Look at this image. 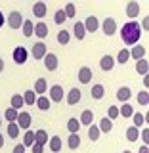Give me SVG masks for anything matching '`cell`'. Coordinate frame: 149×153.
<instances>
[{
  "mask_svg": "<svg viewBox=\"0 0 149 153\" xmlns=\"http://www.w3.org/2000/svg\"><path fill=\"white\" fill-rule=\"evenodd\" d=\"M46 54H48V46L44 44V42L33 44V59H44Z\"/></svg>",
  "mask_w": 149,
  "mask_h": 153,
  "instance_id": "5",
  "label": "cell"
},
{
  "mask_svg": "<svg viewBox=\"0 0 149 153\" xmlns=\"http://www.w3.org/2000/svg\"><path fill=\"white\" fill-rule=\"evenodd\" d=\"M99 67H102V69L103 71H111L113 69V67H115V57L113 56H103L102 57V61H99Z\"/></svg>",
  "mask_w": 149,
  "mask_h": 153,
  "instance_id": "15",
  "label": "cell"
},
{
  "mask_svg": "<svg viewBox=\"0 0 149 153\" xmlns=\"http://www.w3.org/2000/svg\"><path fill=\"white\" fill-rule=\"evenodd\" d=\"M136 71H138V75H143V76H147L149 73V61L143 57V59H138L136 61Z\"/></svg>",
  "mask_w": 149,
  "mask_h": 153,
  "instance_id": "17",
  "label": "cell"
},
{
  "mask_svg": "<svg viewBox=\"0 0 149 153\" xmlns=\"http://www.w3.org/2000/svg\"><path fill=\"white\" fill-rule=\"evenodd\" d=\"M142 33H143V31H142L140 23L128 21V23H124L122 29H121V38H122L124 44H138V42H140Z\"/></svg>",
  "mask_w": 149,
  "mask_h": 153,
  "instance_id": "1",
  "label": "cell"
},
{
  "mask_svg": "<svg viewBox=\"0 0 149 153\" xmlns=\"http://www.w3.org/2000/svg\"><path fill=\"white\" fill-rule=\"evenodd\" d=\"M130 57H134V59H143L145 57V46H132L130 50Z\"/></svg>",
  "mask_w": 149,
  "mask_h": 153,
  "instance_id": "19",
  "label": "cell"
},
{
  "mask_svg": "<svg viewBox=\"0 0 149 153\" xmlns=\"http://www.w3.org/2000/svg\"><path fill=\"white\" fill-rule=\"evenodd\" d=\"M8 25L12 27V29H19L23 25V16H21V12H12L8 16Z\"/></svg>",
  "mask_w": 149,
  "mask_h": 153,
  "instance_id": "6",
  "label": "cell"
},
{
  "mask_svg": "<svg viewBox=\"0 0 149 153\" xmlns=\"http://www.w3.org/2000/svg\"><path fill=\"white\" fill-rule=\"evenodd\" d=\"M99 132H111L113 130V121H109L107 117H103L102 121H99Z\"/></svg>",
  "mask_w": 149,
  "mask_h": 153,
  "instance_id": "32",
  "label": "cell"
},
{
  "mask_svg": "<svg viewBox=\"0 0 149 153\" xmlns=\"http://www.w3.org/2000/svg\"><path fill=\"white\" fill-rule=\"evenodd\" d=\"M138 153H149V147L143 146V147H140V151H138Z\"/></svg>",
  "mask_w": 149,
  "mask_h": 153,
  "instance_id": "49",
  "label": "cell"
},
{
  "mask_svg": "<svg viewBox=\"0 0 149 153\" xmlns=\"http://www.w3.org/2000/svg\"><path fill=\"white\" fill-rule=\"evenodd\" d=\"M23 102H25V105L36 103V94H35V90H25V92H23Z\"/></svg>",
  "mask_w": 149,
  "mask_h": 153,
  "instance_id": "29",
  "label": "cell"
},
{
  "mask_svg": "<svg viewBox=\"0 0 149 153\" xmlns=\"http://www.w3.org/2000/svg\"><path fill=\"white\" fill-rule=\"evenodd\" d=\"M33 153H44V146H40V143H33Z\"/></svg>",
  "mask_w": 149,
  "mask_h": 153,
  "instance_id": "45",
  "label": "cell"
},
{
  "mask_svg": "<svg viewBox=\"0 0 149 153\" xmlns=\"http://www.w3.org/2000/svg\"><path fill=\"white\" fill-rule=\"evenodd\" d=\"M16 123H17L19 128H23V130H29V128H31V123H33V117H31L27 111H21V113H17Z\"/></svg>",
  "mask_w": 149,
  "mask_h": 153,
  "instance_id": "3",
  "label": "cell"
},
{
  "mask_svg": "<svg viewBox=\"0 0 149 153\" xmlns=\"http://www.w3.org/2000/svg\"><path fill=\"white\" fill-rule=\"evenodd\" d=\"M99 134H102V132H99V128H98V124H90V126H88V136H90V140H92V142H98L99 140Z\"/></svg>",
  "mask_w": 149,
  "mask_h": 153,
  "instance_id": "31",
  "label": "cell"
},
{
  "mask_svg": "<svg viewBox=\"0 0 149 153\" xmlns=\"http://www.w3.org/2000/svg\"><path fill=\"white\" fill-rule=\"evenodd\" d=\"M21 29H23V35H25L27 38L35 35V25H33V21H31V19H23V25H21Z\"/></svg>",
  "mask_w": 149,
  "mask_h": 153,
  "instance_id": "21",
  "label": "cell"
},
{
  "mask_svg": "<svg viewBox=\"0 0 149 153\" xmlns=\"http://www.w3.org/2000/svg\"><path fill=\"white\" fill-rule=\"evenodd\" d=\"M126 16L130 17V19H134V17L140 16V4L134 2V0H132V2H128V4H126Z\"/></svg>",
  "mask_w": 149,
  "mask_h": 153,
  "instance_id": "13",
  "label": "cell"
},
{
  "mask_svg": "<svg viewBox=\"0 0 149 153\" xmlns=\"http://www.w3.org/2000/svg\"><path fill=\"white\" fill-rule=\"evenodd\" d=\"M69 40H71V35H69V31H59V33H57V42H59L61 46H65Z\"/></svg>",
  "mask_w": 149,
  "mask_h": 153,
  "instance_id": "39",
  "label": "cell"
},
{
  "mask_svg": "<svg viewBox=\"0 0 149 153\" xmlns=\"http://www.w3.org/2000/svg\"><path fill=\"white\" fill-rule=\"evenodd\" d=\"M57 65H59V61H57V56L52 54V52H48V54L44 56V67L48 71H56Z\"/></svg>",
  "mask_w": 149,
  "mask_h": 153,
  "instance_id": "7",
  "label": "cell"
},
{
  "mask_svg": "<svg viewBox=\"0 0 149 153\" xmlns=\"http://www.w3.org/2000/svg\"><path fill=\"white\" fill-rule=\"evenodd\" d=\"M2 25H4V16H2V12H0V29H2Z\"/></svg>",
  "mask_w": 149,
  "mask_h": 153,
  "instance_id": "52",
  "label": "cell"
},
{
  "mask_svg": "<svg viewBox=\"0 0 149 153\" xmlns=\"http://www.w3.org/2000/svg\"><path fill=\"white\" fill-rule=\"evenodd\" d=\"M35 35L38 38H46L48 36V25H46V23H42V21L36 23V25H35Z\"/></svg>",
  "mask_w": 149,
  "mask_h": 153,
  "instance_id": "22",
  "label": "cell"
},
{
  "mask_svg": "<svg viewBox=\"0 0 149 153\" xmlns=\"http://www.w3.org/2000/svg\"><path fill=\"white\" fill-rule=\"evenodd\" d=\"M92 71H90V67H80V69H79V80H80V82H82V84H88L90 82V80H92Z\"/></svg>",
  "mask_w": 149,
  "mask_h": 153,
  "instance_id": "12",
  "label": "cell"
},
{
  "mask_svg": "<svg viewBox=\"0 0 149 153\" xmlns=\"http://www.w3.org/2000/svg\"><path fill=\"white\" fill-rule=\"evenodd\" d=\"M36 107L40 109V111H48L50 109V98H46V96H36Z\"/></svg>",
  "mask_w": 149,
  "mask_h": 153,
  "instance_id": "20",
  "label": "cell"
},
{
  "mask_svg": "<svg viewBox=\"0 0 149 153\" xmlns=\"http://www.w3.org/2000/svg\"><path fill=\"white\" fill-rule=\"evenodd\" d=\"M80 100H82V94H80L79 88H71L69 92H67V103L69 105H76Z\"/></svg>",
  "mask_w": 149,
  "mask_h": 153,
  "instance_id": "8",
  "label": "cell"
},
{
  "mask_svg": "<svg viewBox=\"0 0 149 153\" xmlns=\"http://www.w3.org/2000/svg\"><path fill=\"white\" fill-rule=\"evenodd\" d=\"M122 153H132V151H128V149H124V151H122Z\"/></svg>",
  "mask_w": 149,
  "mask_h": 153,
  "instance_id": "54",
  "label": "cell"
},
{
  "mask_svg": "<svg viewBox=\"0 0 149 153\" xmlns=\"http://www.w3.org/2000/svg\"><path fill=\"white\" fill-rule=\"evenodd\" d=\"M46 13H48V6L44 2H35V4H33V16H35V17L40 19V17H44Z\"/></svg>",
  "mask_w": 149,
  "mask_h": 153,
  "instance_id": "10",
  "label": "cell"
},
{
  "mask_svg": "<svg viewBox=\"0 0 149 153\" xmlns=\"http://www.w3.org/2000/svg\"><path fill=\"white\" fill-rule=\"evenodd\" d=\"M12 57H13V61H16V65H23L27 61V57H29L27 48L25 46H17L16 50L12 52Z\"/></svg>",
  "mask_w": 149,
  "mask_h": 153,
  "instance_id": "2",
  "label": "cell"
},
{
  "mask_svg": "<svg viewBox=\"0 0 149 153\" xmlns=\"http://www.w3.org/2000/svg\"><path fill=\"white\" fill-rule=\"evenodd\" d=\"M98 27H99V21H98V17H96V16L86 17V21H84L86 33H96V31H98Z\"/></svg>",
  "mask_w": 149,
  "mask_h": 153,
  "instance_id": "11",
  "label": "cell"
},
{
  "mask_svg": "<svg viewBox=\"0 0 149 153\" xmlns=\"http://www.w3.org/2000/svg\"><path fill=\"white\" fill-rule=\"evenodd\" d=\"M102 29L107 36H113L115 33H117V21H115L113 17H105L103 23H102Z\"/></svg>",
  "mask_w": 149,
  "mask_h": 153,
  "instance_id": "4",
  "label": "cell"
},
{
  "mask_svg": "<svg viewBox=\"0 0 149 153\" xmlns=\"http://www.w3.org/2000/svg\"><path fill=\"white\" fill-rule=\"evenodd\" d=\"M130 59V50H126V48H124V50H121L117 54V59H115V63H126V61Z\"/></svg>",
  "mask_w": 149,
  "mask_h": 153,
  "instance_id": "34",
  "label": "cell"
},
{
  "mask_svg": "<svg viewBox=\"0 0 149 153\" xmlns=\"http://www.w3.org/2000/svg\"><path fill=\"white\" fill-rule=\"evenodd\" d=\"M67 147H69V149H79L80 147V136L79 134H71V136L67 138Z\"/></svg>",
  "mask_w": 149,
  "mask_h": 153,
  "instance_id": "25",
  "label": "cell"
},
{
  "mask_svg": "<svg viewBox=\"0 0 149 153\" xmlns=\"http://www.w3.org/2000/svg\"><path fill=\"white\" fill-rule=\"evenodd\" d=\"M23 146H25V147H31L33 146V143H35V132H33V130H27L25 132V136H23Z\"/></svg>",
  "mask_w": 149,
  "mask_h": 153,
  "instance_id": "37",
  "label": "cell"
},
{
  "mask_svg": "<svg viewBox=\"0 0 149 153\" xmlns=\"http://www.w3.org/2000/svg\"><path fill=\"white\" fill-rule=\"evenodd\" d=\"M92 98L94 100H102L103 98V94H105V88H103V84H94V88H92Z\"/></svg>",
  "mask_w": 149,
  "mask_h": 153,
  "instance_id": "35",
  "label": "cell"
},
{
  "mask_svg": "<svg viewBox=\"0 0 149 153\" xmlns=\"http://www.w3.org/2000/svg\"><path fill=\"white\" fill-rule=\"evenodd\" d=\"M10 103H12V107H13V109H19V107H23V105H25V102H23V96H21V94L12 96Z\"/></svg>",
  "mask_w": 149,
  "mask_h": 153,
  "instance_id": "36",
  "label": "cell"
},
{
  "mask_svg": "<svg viewBox=\"0 0 149 153\" xmlns=\"http://www.w3.org/2000/svg\"><path fill=\"white\" fill-rule=\"evenodd\" d=\"M48 147H50L52 153L61 151V147H63V143H61V138H59V136H52L50 140H48Z\"/></svg>",
  "mask_w": 149,
  "mask_h": 153,
  "instance_id": "14",
  "label": "cell"
},
{
  "mask_svg": "<svg viewBox=\"0 0 149 153\" xmlns=\"http://www.w3.org/2000/svg\"><path fill=\"white\" fill-rule=\"evenodd\" d=\"M19 130H21V128L17 126V123H10V124H8V128H6L8 136H10V138H16V140L19 138Z\"/></svg>",
  "mask_w": 149,
  "mask_h": 153,
  "instance_id": "33",
  "label": "cell"
},
{
  "mask_svg": "<svg viewBox=\"0 0 149 153\" xmlns=\"http://www.w3.org/2000/svg\"><path fill=\"white\" fill-rule=\"evenodd\" d=\"M65 12H63V10H57V12H56V17H54V21L57 23V25H61V23H65Z\"/></svg>",
  "mask_w": 149,
  "mask_h": 153,
  "instance_id": "44",
  "label": "cell"
},
{
  "mask_svg": "<svg viewBox=\"0 0 149 153\" xmlns=\"http://www.w3.org/2000/svg\"><path fill=\"white\" fill-rule=\"evenodd\" d=\"M132 119H134V124H132V126H136V128H140L142 124H145V123H143V115L142 113H134Z\"/></svg>",
  "mask_w": 149,
  "mask_h": 153,
  "instance_id": "43",
  "label": "cell"
},
{
  "mask_svg": "<svg viewBox=\"0 0 149 153\" xmlns=\"http://www.w3.org/2000/svg\"><path fill=\"white\" fill-rule=\"evenodd\" d=\"M48 94H50V102H61L63 100V88L59 84H54Z\"/></svg>",
  "mask_w": 149,
  "mask_h": 153,
  "instance_id": "9",
  "label": "cell"
},
{
  "mask_svg": "<svg viewBox=\"0 0 149 153\" xmlns=\"http://www.w3.org/2000/svg\"><path fill=\"white\" fill-rule=\"evenodd\" d=\"M138 103L140 105H147L149 103V92L147 90H142V92L138 94Z\"/></svg>",
  "mask_w": 149,
  "mask_h": 153,
  "instance_id": "40",
  "label": "cell"
},
{
  "mask_svg": "<svg viewBox=\"0 0 149 153\" xmlns=\"http://www.w3.org/2000/svg\"><path fill=\"white\" fill-rule=\"evenodd\" d=\"M35 143L46 146V143H48V132L46 130H36L35 132Z\"/></svg>",
  "mask_w": 149,
  "mask_h": 153,
  "instance_id": "30",
  "label": "cell"
},
{
  "mask_svg": "<svg viewBox=\"0 0 149 153\" xmlns=\"http://www.w3.org/2000/svg\"><path fill=\"white\" fill-rule=\"evenodd\" d=\"M4 147V138H2V134H0V149Z\"/></svg>",
  "mask_w": 149,
  "mask_h": 153,
  "instance_id": "53",
  "label": "cell"
},
{
  "mask_svg": "<svg viewBox=\"0 0 149 153\" xmlns=\"http://www.w3.org/2000/svg\"><path fill=\"white\" fill-rule=\"evenodd\" d=\"M138 138H140V128L128 126V128H126V140H128V142H136Z\"/></svg>",
  "mask_w": 149,
  "mask_h": 153,
  "instance_id": "26",
  "label": "cell"
},
{
  "mask_svg": "<svg viewBox=\"0 0 149 153\" xmlns=\"http://www.w3.org/2000/svg\"><path fill=\"white\" fill-rule=\"evenodd\" d=\"M140 27H142V31H147V27H149V19L147 17H143V21H142Z\"/></svg>",
  "mask_w": 149,
  "mask_h": 153,
  "instance_id": "48",
  "label": "cell"
},
{
  "mask_svg": "<svg viewBox=\"0 0 149 153\" xmlns=\"http://www.w3.org/2000/svg\"><path fill=\"white\" fill-rule=\"evenodd\" d=\"M147 84H149V79H147V76H143V86H145V90H147Z\"/></svg>",
  "mask_w": 149,
  "mask_h": 153,
  "instance_id": "50",
  "label": "cell"
},
{
  "mask_svg": "<svg viewBox=\"0 0 149 153\" xmlns=\"http://www.w3.org/2000/svg\"><path fill=\"white\" fill-rule=\"evenodd\" d=\"M12 153H25V146H23V143H17V146L13 147Z\"/></svg>",
  "mask_w": 149,
  "mask_h": 153,
  "instance_id": "46",
  "label": "cell"
},
{
  "mask_svg": "<svg viewBox=\"0 0 149 153\" xmlns=\"http://www.w3.org/2000/svg\"><path fill=\"white\" fill-rule=\"evenodd\" d=\"M2 71H4V59L0 57V73H2Z\"/></svg>",
  "mask_w": 149,
  "mask_h": 153,
  "instance_id": "51",
  "label": "cell"
},
{
  "mask_svg": "<svg viewBox=\"0 0 149 153\" xmlns=\"http://www.w3.org/2000/svg\"><path fill=\"white\" fill-rule=\"evenodd\" d=\"M73 33L76 36V40H82V38L86 36V29H84V23L82 21H76L75 27H73Z\"/></svg>",
  "mask_w": 149,
  "mask_h": 153,
  "instance_id": "18",
  "label": "cell"
},
{
  "mask_svg": "<svg viewBox=\"0 0 149 153\" xmlns=\"http://www.w3.org/2000/svg\"><path fill=\"white\" fill-rule=\"evenodd\" d=\"M80 124H84V126H90V124L94 123V113L90 111V109H86V111H82V115H80Z\"/></svg>",
  "mask_w": 149,
  "mask_h": 153,
  "instance_id": "24",
  "label": "cell"
},
{
  "mask_svg": "<svg viewBox=\"0 0 149 153\" xmlns=\"http://www.w3.org/2000/svg\"><path fill=\"white\" fill-rule=\"evenodd\" d=\"M79 128H80V123H79V119L71 117L69 121H67V130H69L71 134H79Z\"/></svg>",
  "mask_w": 149,
  "mask_h": 153,
  "instance_id": "28",
  "label": "cell"
},
{
  "mask_svg": "<svg viewBox=\"0 0 149 153\" xmlns=\"http://www.w3.org/2000/svg\"><path fill=\"white\" fill-rule=\"evenodd\" d=\"M134 115V107L130 103H124L122 107H119V117H124V119H128V117H132Z\"/></svg>",
  "mask_w": 149,
  "mask_h": 153,
  "instance_id": "27",
  "label": "cell"
},
{
  "mask_svg": "<svg viewBox=\"0 0 149 153\" xmlns=\"http://www.w3.org/2000/svg\"><path fill=\"white\" fill-rule=\"evenodd\" d=\"M63 12H65V17L67 19H73L75 17V13H76V10H75V4H67V6H65V10H63Z\"/></svg>",
  "mask_w": 149,
  "mask_h": 153,
  "instance_id": "41",
  "label": "cell"
},
{
  "mask_svg": "<svg viewBox=\"0 0 149 153\" xmlns=\"http://www.w3.org/2000/svg\"><path fill=\"white\" fill-rule=\"evenodd\" d=\"M4 117H6V121H8V123H16V119H17V109L8 107L6 111H4Z\"/></svg>",
  "mask_w": 149,
  "mask_h": 153,
  "instance_id": "38",
  "label": "cell"
},
{
  "mask_svg": "<svg viewBox=\"0 0 149 153\" xmlns=\"http://www.w3.org/2000/svg\"><path fill=\"white\" fill-rule=\"evenodd\" d=\"M142 140L145 142V146H147V142H149V130H147V128H143V130H142Z\"/></svg>",
  "mask_w": 149,
  "mask_h": 153,
  "instance_id": "47",
  "label": "cell"
},
{
  "mask_svg": "<svg viewBox=\"0 0 149 153\" xmlns=\"http://www.w3.org/2000/svg\"><path fill=\"white\" fill-rule=\"evenodd\" d=\"M117 117H119V107L109 105V107H107V119H109V121H115Z\"/></svg>",
  "mask_w": 149,
  "mask_h": 153,
  "instance_id": "42",
  "label": "cell"
},
{
  "mask_svg": "<svg viewBox=\"0 0 149 153\" xmlns=\"http://www.w3.org/2000/svg\"><path fill=\"white\" fill-rule=\"evenodd\" d=\"M44 92H48V82H46V79H36V82H35V94L44 96Z\"/></svg>",
  "mask_w": 149,
  "mask_h": 153,
  "instance_id": "23",
  "label": "cell"
},
{
  "mask_svg": "<svg viewBox=\"0 0 149 153\" xmlns=\"http://www.w3.org/2000/svg\"><path fill=\"white\" fill-rule=\"evenodd\" d=\"M0 126H2V119H0Z\"/></svg>",
  "mask_w": 149,
  "mask_h": 153,
  "instance_id": "55",
  "label": "cell"
},
{
  "mask_svg": "<svg viewBox=\"0 0 149 153\" xmlns=\"http://www.w3.org/2000/svg\"><path fill=\"white\" fill-rule=\"evenodd\" d=\"M130 96H132V90L128 88V86H121V88H119V92H117V100L126 103L128 100H130Z\"/></svg>",
  "mask_w": 149,
  "mask_h": 153,
  "instance_id": "16",
  "label": "cell"
}]
</instances>
